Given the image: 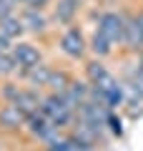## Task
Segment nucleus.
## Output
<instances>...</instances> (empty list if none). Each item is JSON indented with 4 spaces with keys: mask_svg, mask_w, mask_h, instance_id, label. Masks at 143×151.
Segmentation results:
<instances>
[{
    "mask_svg": "<svg viewBox=\"0 0 143 151\" xmlns=\"http://www.w3.org/2000/svg\"><path fill=\"white\" fill-rule=\"evenodd\" d=\"M88 25L98 28L103 35L121 50L123 45V35H126V15H128V5H106V3H98V5H88Z\"/></svg>",
    "mask_w": 143,
    "mask_h": 151,
    "instance_id": "nucleus-1",
    "label": "nucleus"
},
{
    "mask_svg": "<svg viewBox=\"0 0 143 151\" xmlns=\"http://www.w3.org/2000/svg\"><path fill=\"white\" fill-rule=\"evenodd\" d=\"M55 45H58V53L63 58L73 60V63H83L88 58V28L83 23H73V25H65L58 30L55 35Z\"/></svg>",
    "mask_w": 143,
    "mask_h": 151,
    "instance_id": "nucleus-2",
    "label": "nucleus"
},
{
    "mask_svg": "<svg viewBox=\"0 0 143 151\" xmlns=\"http://www.w3.org/2000/svg\"><path fill=\"white\" fill-rule=\"evenodd\" d=\"M98 3H106V5H116V3H123V0H98Z\"/></svg>",
    "mask_w": 143,
    "mask_h": 151,
    "instance_id": "nucleus-20",
    "label": "nucleus"
},
{
    "mask_svg": "<svg viewBox=\"0 0 143 151\" xmlns=\"http://www.w3.org/2000/svg\"><path fill=\"white\" fill-rule=\"evenodd\" d=\"M53 0H28L23 8H30V10H50Z\"/></svg>",
    "mask_w": 143,
    "mask_h": 151,
    "instance_id": "nucleus-19",
    "label": "nucleus"
},
{
    "mask_svg": "<svg viewBox=\"0 0 143 151\" xmlns=\"http://www.w3.org/2000/svg\"><path fill=\"white\" fill-rule=\"evenodd\" d=\"M0 35L8 38V40H13V43L20 40V38H25V25H23V20H20V10L0 20Z\"/></svg>",
    "mask_w": 143,
    "mask_h": 151,
    "instance_id": "nucleus-14",
    "label": "nucleus"
},
{
    "mask_svg": "<svg viewBox=\"0 0 143 151\" xmlns=\"http://www.w3.org/2000/svg\"><path fill=\"white\" fill-rule=\"evenodd\" d=\"M25 121H28V113L18 103H8V101L0 103V134H5V136L23 134Z\"/></svg>",
    "mask_w": 143,
    "mask_h": 151,
    "instance_id": "nucleus-8",
    "label": "nucleus"
},
{
    "mask_svg": "<svg viewBox=\"0 0 143 151\" xmlns=\"http://www.w3.org/2000/svg\"><path fill=\"white\" fill-rule=\"evenodd\" d=\"M18 10H20V5H18L15 0H0V20L13 15V13H18Z\"/></svg>",
    "mask_w": 143,
    "mask_h": 151,
    "instance_id": "nucleus-18",
    "label": "nucleus"
},
{
    "mask_svg": "<svg viewBox=\"0 0 143 151\" xmlns=\"http://www.w3.org/2000/svg\"><path fill=\"white\" fill-rule=\"evenodd\" d=\"M50 124H53V121L48 119L45 113H40V111H38V113H30V116H28V121H25L23 134H25L30 141H35V144H38V141H40V136L48 131V126H50Z\"/></svg>",
    "mask_w": 143,
    "mask_h": 151,
    "instance_id": "nucleus-13",
    "label": "nucleus"
},
{
    "mask_svg": "<svg viewBox=\"0 0 143 151\" xmlns=\"http://www.w3.org/2000/svg\"><path fill=\"white\" fill-rule=\"evenodd\" d=\"M75 78V73L65 65H53V73H50V81H48V93H63L70 86V81Z\"/></svg>",
    "mask_w": 143,
    "mask_h": 151,
    "instance_id": "nucleus-15",
    "label": "nucleus"
},
{
    "mask_svg": "<svg viewBox=\"0 0 143 151\" xmlns=\"http://www.w3.org/2000/svg\"><path fill=\"white\" fill-rule=\"evenodd\" d=\"M50 73H53V63L45 58L43 63H38V65H33V68H28L25 73H20L18 78H20L25 86H30V88L45 91V88H48V81H50Z\"/></svg>",
    "mask_w": 143,
    "mask_h": 151,
    "instance_id": "nucleus-11",
    "label": "nucleus"
},
{
    "mask_svg": "<svg viewBox=\"0 0 143 151\" xmlns=\"http://www.w3.org/2000/svg\"><path fill=\"white\" fill-rule=\"evenodd\" d=\"M20 20L25 25V35H33V38H45L50 30H55L53 20H50V10L20 8Z\"/></svg>",
    "mask_w": 143,
    "mask_h": 151,
    "instance_id": "nucleus-7",
    "label": "nucleus"
},
{
    "mask_svg": "<svg viewBox=\"0 0 143 151\" xmlns=\"http://www.w3.org/2000/svg\"><path fill=\"white\" fill-rule=\"evenodd\" d=\"M83 76L93 83V86H108V83H113L118 78V73H113L106 60L93 58V55H88V58L83 60Z\"/></svg>",
    "mask_w": 143,
    "mask_h": 151,
    "instance_id": "nucleus-9",
    "label": "nucleus"
},
{
    "mask_svg": "<svg viewBox=\"0 0 143 151\" xmlns=\"http://www.w3.org/2000/svg\"><path fill=\"white\" fill-rule=\"evenodd\" d=\"M40 113H45L55 126H60V129H65V131H68L70 126H73V121H75V111L63 101L60 93H48V91L43 93Z\"/></svg>",
    "mask_w": 143,
    "mask_h": 151,
    "instance_id": "nucleus-4",
    "label": "nucleus"
},
{
    "mask_svg": "<svg viewBox=\"0 0 143 151\" xmlns=\"http://www.w3.org/2000/svg\"><path fill=\"white\" fill-rule=\"evenodd\" d=\"M116 53H121V50H118L116 45H113L111 40H108V38L98 30V28L90 25V28H88V55L108 60V58H113Z\"/></svg>",
    "mask_w": 143,
    "mask_h": 151,
    "instance_id": "nucleus-10",
    "label": "nucleus"
},
{
    "mask_svg": "<svg viewBox=\"0 0 143 151\" xmlns=\"http://www.w3.org/2000/svg\"><path fill=\"white\" fill-rule=\"evenodd\" d=\"M108 131H111L113 139H123V134H126V129H123V119H121V111H111L108 113V121H106Z\"/></svg>",
    "mask_w": 143,
    "mask_h": 151,
    "instance_id": "nucleus-17",
    "label": "nucleus"
},
{
    "mask_svg": "<svg viewBox=\"0 0 143 151\" xmlns=\"http://www.w3.org/2000/svg\"><path fill=\"white\" fill-rule=\"evenodd\" d=\"M60 96H63V101L75 111V108H78L83 101H88V98H90V81L85 78V76H80V78L75 76L73 81H70V86L65 88Z\"/></svg>",
    "mask_w": 143,
    "mask_h": 151,
    "instance_id": "nucleus-12",
    "label": "nucleus"
},
{
    "mask_svg": "<svg viewBox=\"0 0 143 151\" xmlns=\"http://www.w3.org/2000/svg\"><path fill=\"white\" fill-rule=\"evenodd\" d=\"M23 86H25V83L20 81V78H3V81H0V103H13L15 101L18 96H20V91H23Z\"/></svg>",
    "mask_w": 143,
    "mask_h": 151,
    "instance_id": "nucleus-16",
    "label": "nucleus"
},
{
    "mask_svg": "<svg viewBox=\"0 0 143 151\" xmlns=\"http://www.w3.org/2000/svg\"><path fill=\"white\" fill-rule=\"evenodd\" d=\"M15 3H18V5H20V8H23V5H25V3H28V0H15Z\"/></svg>",
    "mask_w": 143,
    "mask_h": 151,
    "instance_id": "nucleus-22",
    "label": "nucleus"
},
{
    "mask_svg": "<svg viewBox=\"0 0 143 151\" xmlns=\"http://www.w3.org/2000/svg\"><path fill=\"white\" fill-rule=\"evenodd\" d=\"M85 10H88V0H53V5H50V20H53L55 30H60L65 25L78 23Z\"/></svg>",
    "mask_w": 143,
    "mask_h": 151,
    "instance_id": "nucleus-5",
    "label": "nucleus"
},
{
    "mask_svg": "<svg viewBox=\"0 0 143 151\" xmlns=\"http://www.w3.org/2000/svg\"><path fill=\"white\" fill-rule=\"evenodd\" d=\"M13 58H15V63H18V76H20V73H25L28 68L43 63V60H45V50L38 43H33V40L20 38V40L13 43Z\"/></svg>",
    "mask_w": 143,
    "mask_h": 151,
    "instance_id": "nucleus-6",
    "label": "nucleus"
},
{
    "mask_svg": "<svg viewBox=\"0 0 143 151\" xmlns=\"http://www.w3.org/2000/svg\"><path fill=\"white\" fill-rule=\"evenodd\" d=\"M136 58H138V65H141V70H143V53H138Z\"/></svg>",
    "mask_w": 143,
    "mask_h": 151,
    "instance_id": "nucleus-21",
    "label": "nucleus"
},
{
    "mask_svg": "<svg viewBox=\"0 0 143 151\" xmlns=\"http://www.w3.org/2000/svg\"><path fill=\"white\" fill-rule=\"evenodd\" d=\"M141 8H143V0H141Z\"/></svg>",
    "mask_w": 143,
    "mask_h": 151,
    "instance_id": "nucleus-23",
    "label": "nucleus"
},
{
    "mask_svg": "<svg viewBox=\"0 0 143 151\" xmlns=\"http://www.w3.org/2000/svg\"><path fill=\"white\" fill-rule=\"evenodd\" d=\"M123 55H138L143 53V8H131L128 5V15H126V35H123V45H121Z\"/></svg>",
    "mask_w": 143,
    "mask_h": 151,
    "instance_id": "nucleus-3",
    "label": "nucleus"
}]
</instances>
